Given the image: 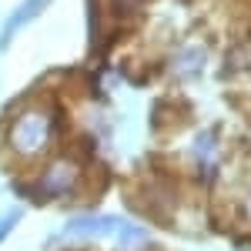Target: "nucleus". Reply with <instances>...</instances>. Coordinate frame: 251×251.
Listing matches in <instances>:
<instances>
[{
  "mask_svg": "<svg viewBox=\"0 0 251 251\" xmlns=\"http://www.w3.org/2000/svg\"><path fill=\"white\" fill-rule=\"evenodd\" d=\"M47 3H50V0H24L17 10L10 14V20H7V27H3V34H0V47H3L7 40L14 37V34H17L24 24H30V20L37 17V14L44 10V7H47Z\"/></svg>",
  "mask_w": 251,
  "mask_h": 251,
  "instance_id": "obj_2",
  "label": "nucleus"
},
{
  "mask_svg": "<svg viewBox=\"0 0 251 251\" xmlns=\"http://www.w3.org/2000/svg\"><path fill=\"white\" fill-rule=\"evenodd\" d=\"M44 137H47V127H44V117L40 114H27L14 127V144H17L20 151H37L40 144H44Z\"/></svg>",
  "mask_w": 251,
  "mask_h": 251,
  "instance_id": "obj_1",
  "label": "nucleus"
},
{
  "mask_svg": "<svg viewBox=\"0 0 251 251\" xmlns=\"http://www.w3.org/2000/svg\"><path fill=\"white\" fill-rule=\"evenodd\" d=\"M67 231H127V234H141L137 228L131 231L121 218H77V221L67 225Z\"/></svg>",
  "mask_w": 251,
  "mask_h": 251,
  "instance_id": "obj_3",
  "label": "nucleus"
}]
</instances>
